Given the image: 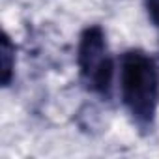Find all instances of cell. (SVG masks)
Wrapping results in <instances>:
<instances>
[{
  "label": "cell",
  "instance_id": "1",
  "mask_svg": "<svg viewBox=\"0 0 159 159\" xmlns=\"http://www.w3.org/2000/svg\"><path fill=\"white\" fill-rule=\"evenodd\" d=\"M120 94L135 127L153 131L159 109V66L140 49H129L120 58Z\"/></svg>",
  "mask_w": 159,
  "mask_h": 159
},
{
  "label": "cell",
  "instance_id": "3",
  "mask_svg": "<svg viewBox=\"0 0 159 159\" xmlns=\"http://www.w3.org/2000/svg\"><path fill=\"white\" fill-rule=\"evenodd\" d=\"M0 58H2V86H10L13 81V73H15V45L6 32L2 36Z\"/></svg>",
  "mask_w": 159,
  "mask_h": 159
},
{
  "label": "cell",
  "instance_id": "2",
  "mask_svg": "<svg viewBox=\"0 0 159 159\" xmlns=\"http://www.w3.org/2000/svg\"><path fill=\"white\" fill-rule=\"evenodd\" d=\"M77 66L83 86L90 94L109 99L112 92L114 60L107 45L105 30L99 25L86 26L79 36Z\"/></svg>",
  "mask_w": 159,
  "mask_h": 159
},
{
  "label": "cell",
  "instance_id": "4",
  "mask_svg": "<svg viewBox=\"0 0 159 159\" xmlns=\"http://www.w3.org/2000/svg\"><path fill=\"white\" fill-rule=\"evenodd\" d=\"M144 8H146L148 19L159 32V0H144Z\"/></svg>",
  "mask_w": 159,
  "mask_h": 159
}]
</instances>
